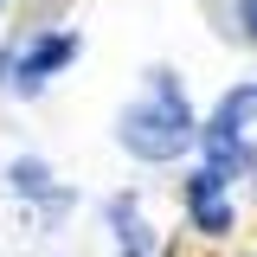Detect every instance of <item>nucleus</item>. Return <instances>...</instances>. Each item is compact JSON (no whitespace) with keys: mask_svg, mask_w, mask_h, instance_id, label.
Masks as SVG:
<instances>
[{"mask_svg":"<svg viewBox=\"0 0 257 257\" xmlns=\"http://www.w3.org/2000/svg\"><path fill=\"white\" fill-rule=\"evenodd\" d=\"M116 148L148 161V167H174L180 155L199 148V116H193V96L180 84V71H167V64L148 71L142 96L122 103V116H116Z\"/></svg>","mask_w":257,"mask_h":257,"instance_id":"f257e3e1","label":"nucleus"},{"mask_svg":"<svg viewBox=\"0 0 257 257\" xmlns=\"http://www.w3.org/2000/svg\"><path fill=\"white\" fill-rule=\"evenodd\" d=\"M77 52H84V32H77V26H45V32H32L26 45L7 58V90H13V96H39L64 64H77Z\"/></svg>","mask_w":257,"mask_h":257,"instance_id":"f03ea898","label":"nucleus"},{"mask_svg":"<svg viewBox=\"0 0 257 257\" xmlns=\"http://www.w3.org/2000/svg\"><path fill=\"white\" fill-rule=\"evenodd\" d=\"M180 206H187V225L199 238H231L238 231V199H231V180H225L219 167H193L187 180H180Z\"/></svg>","mask_w":257,"mask_h":257,"instance_id":"7ed1b4c3","label":"nucleus"},{"mask_svg":"<svg viewBox=\"0 0 257 257\" xmlns=\"http://www.w3.org/2000/svg\"><path fill=\"white\" fill-rule=\"evenodd\" d=\"M251 116H257V84H231L212 103V116L199 122V148H219V142H251Z\"/></svg>","mask_w":257,"mask_h":257,"instance_id":"20e7f679","label":"nucleus"},{"mask_svg":"<svg viewBox=\"0 0 257 257\" xmlns=\"http://www.w3.org/2000/svg\"><path fill=\"white\" fill-rule=\"evenodd\" d=\"M103 219H109L116 257H161V244H155V231H148V219H142V199L135 193H109L103 199Z\"/></svg>","mask_w":257,"mask_h":257,"instance_id":"39448f33","label":"nucleus"},{"mask_svg":"<svg viewBox=\"0 0 257 257\" xmlns=\"http://www.w3.org/2000/svg\"><path fill=\"white\" fill-rule=\"evenodd\" d=\"M7 187H13V199H26V206H45L58 180H52V167L39 155H20V161H7Z\"/></svg>","mask_w":257,"mask_h":257,"instance_id":"423d86ee","label":"nucleus"},{"mask_svg":"<svg viewBox=\"0 0 257 257\" xmlns=\"http://www.w3.org/2000/svg\"><path fill=\"white\" fill-rule=\"evenodd\" d=\"M71 206H77V193H71V187H52V199L39 206V219H45V225H58L64 212H71Z\"/></svg>","mask_w":257,"mask_h":257,"instance_id":"0eeeda50","label":"nucleus"},{"mask_svg":"<svg viewBox=\"0 0 257 257\" xmlns=\"http://www.w3.org/2000/svg\"><path fill=\"white\" fill-rule=\"evenodd\" d=\"M238 26H244V39L257 45V0H238Z\"/></svg>","mask_w":257,"mask_h":257,"instance_id":"6e6552de","label":"nucleus"},{"mask_svg":"<svg viewBox=\"0 0 257 257\" xmlns=\"http://www.w3.org/2000/svg\"><path fill=\"white\" fill-rule=\"evenodd\" d=\"M0 7H7V0H0Z\"/></svg>","mask_w":257,"mask_h":257,"instance_id":"1a4fd4ad","label":"nucleus"},{"mask_svg":"<svg viewBox=\"0 0 257 257\" xmlns=\"http://www.w3.org/2000/svg\"><path fill=\"white\" fill-rule=\"evenodd\" d=\"M251 84H257V77H251Z\"/></svg>","mask_w":257,"mask_h":257,"instance_id":"9d476101","label":"nucleus"}]
</instances>
